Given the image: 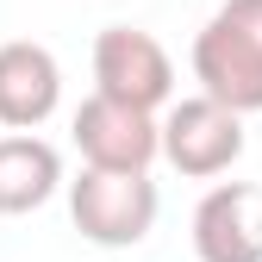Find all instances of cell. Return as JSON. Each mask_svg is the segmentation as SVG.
Instances as JSON below:
<instances>
[{"instance_id":"obj_6","label":"cell","mask_w":262,"mask_h":262,"mask_svg":"<svg viewBox=\"0 0 262 262\" xmlns=\"http://www.w3.org/2000/svg\"><path fill=\"white\" fill-rule=\"evenodd\" d=\"M193 256L200 262H262V187L219 181L193 206Z\"/></svg>"},{"instance_id":"obj_1","label":"cell","mask_w":262,"mask_h":262,"mask_svg":"<svg viewBox=\"0 0 262 262\" xmlns=\"http://www.w3.org/2000/svg\"><path fill=\"white\" fill-rule=\"evenodd\" d=\"M193 81L225 113H262V0H225L193 38Z\"/></svg>"},{"instance_id":"obj_5","label":"cell","mask_w":262,"mask_h":262,"mask_svg":"<svg viewBox=\"0 0 262 262\" xmlns=\"http://www.w3.org/2000/svg\"><path fill=\"white\" fill-rule=\"evenodd\" d=\"M75 150H81V169H106V175H150L156 162V113L138 106H119L88 94L75 106Z\"/></svg>"},{"instance_id":"obj_3","label":"cell","mask_w":262,"mask_h":262,"mask_svg":"<svg viewBox=\"0 0 262 262\" xmlns=\"http://www.w3.org/2000/svg\"><path fill=\"white\" fill-rule=\"evenodd\" d=\"M94 94L119 100V106H138V113H156L175 100V62L150 31L106 25L94 38Z\"/></svg>"},{"instance_id":"obj_8","label":"cell","mask_w":262,"mask_h":262,"mask_svg":"<svg viewBox=\"0 0 262 262\" xmlns=\"http://www.w3.org/2000/svg\"><path fill=\"white\" fill-rule=\"evenodd\" d=\"M56 187H62V156H56V144H44L38 131L0 138V219L38 212Z\"/></svg>"},{"instance_id":"obj_7","label":"cell","mask_w":262,"mask_h":262,"mask_svg":"<svg viewBox=\"0 0 262 262\" xmlns=\"http://www.w3.org/2000/svg\"><path fill=\"white\" fill-rule=\"evenodd\" d=\"M62 100V69L44 44L13 38L0 44V125L7 131H38Z\"/></svg>"},{"instance_id":"obj_2","label":"cell","mask_w":262,"mask_h":262,"mask_svg":"<svg viewBox=\"0 0 262 262\" xmlns=\"http://www.w3.org/2000/svg\"><path fill=\"white\" fill-rule=\"evenodd\" d=\"M156 181L150 175H106V169H81L69 181V219L88 244L100 250H131L150 237L156 225Z\"/></svg>"},{"instance_id":"obj_4","label":"cell","mask_w":262,"mask_h":262,"mask_svg":"<svg viewBox=\"0 0 262 262\" xmlns=\"http://www.w3.org/2000/svg\"><path fill=\"white\" fill-rule=\"evenodd\" d=\"M156 156L169 162V169L193 175V181H212V175H225L244 156V119L225 113V106H212L206 94L175 100L169 113L156 119Z\"/></svg>"}]
</instances>
